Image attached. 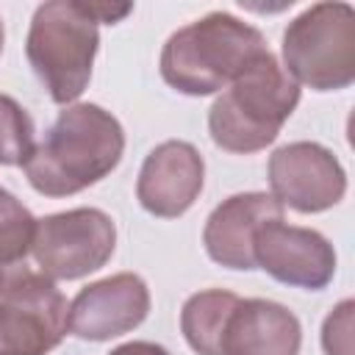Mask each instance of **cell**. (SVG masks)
<instances>
[{
  "mask_svg": "<svg viewBox=\"0 0 355 355\" xmlns=\"http://www.w3.org/2000/svg\"><path fill=\"white\" fill-rule=\"evenodd\" d=\"M150 313V288L133 272L89 283L69 302V333L83 341H111L136 330Z\"/></svg>",
  "mask_w": 355,
  "mask_h": 355,
  "instance_id": "cell-10",
  "label": "cell"
},
{
  "mask_svg": "<svg viewBox=\"0 0 355 355\" xmlns=\"http://www.w3.org/2000/svg\"><path fill=\"white\" fill-rule=\"evenodd\" d=\"M122 153L125 130L119 119L94 103H75L58 114L22 169L33 191L69 197L108 178Z\"/></svg>",
  "mask_w": 355,
  "mask_h": 355,
  "instance_id": "cell-1",
  "label": "cell"
},
{
  "mask_svg": "<svg viewBox=\"0 0 355 355\" xmlns=\"http://www.w3.org/2000/svg\"><path fill=\"white\" fill-rule=\"evenodd\" d=\"M116 247L114 219L100 208H72L36 219L31 255L50 280H80L108 263Z\"/></svg>",
  "mask_w": 355,
  "mask_h": 355,
  "instance_id": "cell-7",
  "label": "cell"
},
{
  "mask_svg": "<svg viewBox=\"0 0 355 355\" xmlns=\"http://www.w3.org/2000/svg\"><path fill=\"white\" fill-rule=\"evenodd\" d=\"M97 25L78 0H47L33 11L25 55L53 103L69 105L89 86L100 47Z\"/></svg>",
  "mask_w": 355,
  "mask_h": 355,
  "instance_id": "cell-4",
  "label": "cell"
},
{
  "mask_svg": "<svg viewBox=\"0 0 355 355\" xmlns=\"http://www.w3.org/2000/svg\"><path fill=\"white\" fill-rule=\"evenodd\" d=\"M3 39H6V31H3V19H0V53H3Z\"/></svg>",
  "mask_w": 355,
  "mask_h": 355,
  "instance_id": "cell-19",
  "label": "cell"
},
{
  "mask_svg": "<svg viewBox=\"0 0 355 355\" xmlns=\"http://www.w3.org/2000/svg\"><path fill=\"white\" fill-rule=\"evenodd\" d=\"M202 180L205 161L200 150L189 141L169 139L144 158L136 180V200L158 219H178L200 197Z\"/></svg>",
  "mask_w": 355,
  "mask_h": 355,
  "instance_id": "cell-11",
  "label": "cell"
},
{
  "mask_svg": "<svg viewBox=\"0 0 355 355\" xmlns=\"http://www.w3.org/2000/svg\"><path fill=\"white\" fill-rule=\"evenodd\" d=\"M33 214L0 186V266L22 263L33 247Z\"/></svg>",
  "mask_w": 355,
  "mask_h": 355,
  "instance_id": "cell-15",
  "label": "cell"
},
{
  "mask_svg": "<svg viewBox=\"0 0 355 355\" xmlns=\"http://www.w3.org/2000/svg\"><path fill=\"white\" fill-rule=\"evenodd\" d=\"M283 69L313 92H338L355 80V8L313 3L283 31Z\"/></svg>",
  "mask_w": 355,
  "mask_h": 355,
  "instance_id": "cell-5",
  "label": "cell"
},
{
  "mask_svg": "<svg viewBox=\"0 0 355 355\" xmlns=\"http://www.w3.org/2000/svg\"><path fill=\"white\" fill-rule=\"evenodd\" d=\"M239 294L225 291V288H205L191 294L183 302L180 311V330L186 344L197 355H219L222 333L227 324L230 311L236 308Z\"/></svg>",
  "mask_w": 355,
  "mask_h": 355,
  "instance_id": "cell-14",
  "label": "cell"
},
{
  "mask_svg": "<svg viewBox=\"0 0 355 355\" xmlns=\"http://www.w3.org/2000/svg\"><path fill=\"white\" fill-rule=\"evenodd\" d=\"M269 186L280 205L297 214H322L347 194V172L319 141H288L269 155Z\"/></svg>",
  "mask_w": 355,
  "mask_h": 355,
  "instance_id": "cell-8",
  "label": "cell"
},
{
  "mask_svg": "<svg viewBox=\"0 0 355 355\" xmlns=\"http://www.w3.org/2000/svg\"><path fill=\"white\" fill-rule=\"evenodd\" d=\"M269 53L263 33L227 11H211L178 28L161 50V78L180 94L205 97L227 89Z\"/></svg>",
  "mask_w": 355,
  "mask_h": 355,
  "instance_id": "cell-2",
  "label": "cell"
},
{
  "mask_svg": "<svg viewBox=\"0 0 355 355\" xmlns=\"http://www.w3.org/2000/svg\"><path fill=\"white\" fill-rule=\"evenodd\" d=\"M252 258L255 266L277 283L305 291L324 288L336 275L333 244L319 230L286 225L283 219L258 227L252 241Z\"/></svg>",
  "mask_w": 355,
  "mask_h": 355,
  "instance_id": "cell-9",
  "label": "cell"
},
{
  "mask_svg": "<svg viewBox=\"0 0 355 355\" xmlns=\"http://www.w3.org/2000/svg\"><path fill=\"white\" fill-rule=\"evenodd\" d=\"M31 114L8 94H0V166H25L36 150Z\"/></svg>",
  "mask_w": 355,
  "mask_h": 355,
  "instance_id": "cell-16",
  "label": "cell"
},
{
  "mask_svg": "<svg viewBox=\"0 0 355 355\" xmlns=\"http://www.w3.org/2000/svg\"><path fill=\"white\" fill-rule=\"evenodd\" d=\"M69 330V302L39 269L0 266V355H47Z\"/></svg>",
  "mask_w": 355,
  "mask_h": 355,
  "instance_id": "cell-6",
  "label": "cell"
},
{
  "mask_svg": "<svg viewBox=\"0 0 355 355\" xmlns=\"http://www.w3.org/2000/svg\"><path fill=\"white\" fill-rule=\"evenodd\" d=\"M297 103L300 86L269 50L214 100L208 111V133L225 153H258L277 139Z\"/></svg>",
  "mask_w": 355,
  "mask_h": 355,
  "instance_id": "cell-3",
  "label": "cell"
},
{
  "mask_svg": "<svg viewBox=\"0 0 355 355\" xmlns=\"http://www.w3.org/2000/svg\"><path fill=\"white\" fill-rule=\"evenodd\" d=\"M283 219V205L263 191H244L222 200L202 227V244L214 263L225 269H255L252 241L261 225Z\"/></svg>",
  "mask_w": 355,
  "mask_h": 355,
  "instance_id": "cell-12",
  "label": "cell"
},
{
  "mask_svg": "<svg viewBox=\"0 0 355 355\" xmlns=\"http://www.w3.org/2000/svg\"><path fill=\"white\" fill-rule=\"evenodd\" d=\"M355 302L352 300H344L338 302L324 324H322V347H324V355H355Z\"/></svg>",
  "mask_w": 355,
  "mask_h": 355,
  "instance_id": "cell-17",
  "label": "cell"
},
{
  "mask_svg": "<svg viewBox=\"0 0 355 355\" xmlns=\"http://www.w3.org/2000/svg\"><path fill=\"white\" fill-rule=\"evenodd\" d=\"M302 344L300 319L272 300H241L227 316L219 355H297Z\"/></svg>",
  "mask_w": 355,
  "mask_h": 355,
  "instance_id": "cell-13",
  "label": "cell"
},
{
  "mask_svg": "<svg viewBox=\"0 0 355 355\" xmlns=\"http://www.w3.org/2000/svg\"><path fill=\"white\" fill-rule=\"evenodd\" d=\"M108 355H169V352H166V347H161L155 341H128V344L114 347Z\"/></svg>",
  "mask_w": 355,
  "mask_h": 355,
  "instance_id": "cell-18",
  "label": "cell"
}]
</instances>
